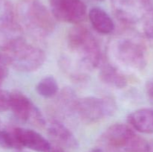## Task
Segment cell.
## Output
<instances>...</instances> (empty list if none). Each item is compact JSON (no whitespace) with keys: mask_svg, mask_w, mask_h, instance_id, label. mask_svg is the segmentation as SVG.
Returning a JSON list of instances; mask_svg holds the SVG:
<instances>
[{"mask_svg":"<svg viewBox=\"0 0 153 152\" xmlns=\"http://www.w3.org/2000/svg\"><path fill=\"white\" fill-rule=\"evenodd\" d=\"M108 54L112 64H117V68L119 66L131 70H142L147 63L146 45L140 36L133 33L121 34L111 40Z\"/></svg>","mask_w":153,"mask_h":152,"instance_id":"obj_1","label":"cell"},{"mask_svg":"<svg viewBox=\"0 0 153 152\" xmlns=\"http://www.w3.org/2000/svg\"><path fill=\"white\" fill-rule=\"evenodd\" d=\"M67 46L78 66L82 69L92 70L102 63L100 43L88 28L82 25L73 27L67 35Z\"/></svg>","mask_w":153,"mask_h":152,"instance_id":"obj_2","label":"cell"},{"mask_svg":"<svg viewBox=\"0 0 153 152\" xmlns=\"http://www.w3.org/2000/svg\"><path fill=\"white\" fill-rule=\"evenodd\" d=\"M1 55L6 63L22 72L36 71L43 66L46 60L45 52L33 46L21 37L7 42L2 47Z\"/></svg>","mask_w":153,"mask_h":152,"instance_id":"obj_3","label":"cell"},{"mask_svg":"<svg viewBox=\"0 0 153 152\" xmlns=\"http://www.w3.org/2000/svg\"><path fill=\"white\" fill-rule=\"evenodd\" d=\"M16 14L27 31L37 38H45L55 28V18L40 0H19Z\"/></svg>","mask_w":153,"mask_h":152,"instance_id":"obj_4","label":"cell"},{"mask_svg":"<svg viewBox=\"0 0 153 152\" xmlns=\"http://www.w3.org/2000/svg\"><path fill=\"white\" fill-rule=\"evenodd\" d=\"M101 142L110 152H149V144L124 124L109 127L101 137Z\"/></svg>","mask_w":153,"mask_h":152,"instance_id":"obj_5","label":"cell"},{"mask_svg":"<svg viewBox=\"0 0 153 152\" xmlns=\"http://www.w3.org/2000/svg\"><path fill=\"white\" fill-rule=\"evenodd\" d=\"M117 105L111 98L85 97L77 99L74 113L85 123H94L115 113Z\"/></svg>","mask_w":153,"mask_h":152,"instance_id":"obj_6","label":"cell"},{"mask_svg":"<svg viewBox=\"0 0 153 152\" xmlns=\"http://www.w3.org/2000/svg\"><path fill=\"white\" fill-rule=\"evenodd\" d=\"M51 13L61 22L79 24L87 17V6L82 0H49Z\"/></svg>","mask_w":153,"mask_h":152,"instance_id":"obj_7","label":"cell"},{"mask_svg":"<svg viewBox=\"0 0 153 152\" xmlns=\"http://www.w3.org/2000/svg\"><path fill=\"white\" fill-rule=\"evenodd\" d=\"M116 17L123 23L132 25L153 7V0H111Z\"/></svg>","mask_w":153,"mask_h":152,"instance_id":"obj_8","label":"cell"},{"mask_svg":"<svg viewBox=\"0 0 153 152\" xmlns=\"http://www.w3.org/2000/svg\"><path fill=\"white\" fill-rule=\"evenodd\" d=\"M10 109L21 122L37 127H43L46 123L41 112L31 100L22 92L18 91L11 92Z\"/></svg>","mask_w":153,"mask_h":152,"instance_id":"obj_9","label":"cell"},{"mask_svg":"<svg viewBox=\"0 0 153 152\" xmlns=\"http://www.w3.org/2000/svg\"><path fill=\"white\" fill-rule=\"evenodd\" d=\"M16 141L22 148L37 152H48L52 145L41 134L31 129L15 128L12 129Z\"/></svg>","mask_w":153,"mask_h":152,"instance_id":"obj_10","label":"cell"},{"mask_svg":"<svg viewBox=\"0 0 153 152\" xmlns=\"http://www.w3.org/2000/svg\"><path fill=\"white\" fill-rule=\"evenodd\" d=\"M48 134L52 141L60 147L77 148L79 142L74 134L59 120L51 121L48 127Z\"/></svg>","mask_w":153,"mask_h":152,"instance_id":"obj_11","label":"cell"},{"mask_svg":"<svg viewBox=\"0 0 153 152\" xmlns=\"http://www.w3.org/2000/svg\"><path fill=\"white\" fill-rule=\"evenodd\" d=\"M99 77L105 84L116 89H123L128 83L125 75L111 63H101Z\"/></svg>","mask_w":153,"mask_h":152,"instance_id":"obj_12","label":"cell"},{"mask_svg":"<svg viewBox=\"0 0 153 152\" xmlns=\"http://www.w3.org/2000/svg\"><path fill=\"white\" fill-rule=\"evenodd\" d=\"M127 122L137 131L143 134H153V109L143 108L128 115Z\"/></svg>","mask_w":153,"mask_h":152,"instance_id":"obj_13","label":"cell"},{"mask_svg":"<svg viewBox=\"0 0 153 152\" xmlns=\"http://www.w3.org/2000/svg\"><path fill=\"white\" fill-rule=\"evenodd\" d=\"M88 18L93 28L100 34H109L114 31L115 25L111 17L100 7L91 8L88 13Z\"/></svg>","mask_w":153,"mask_h":152,"instance_id":"obj_14","label":"cell"},{"mask_svg":"<svg viewBox=\"0 0 153 152\" xmlns=\"http://www.w3.org/2000/svg\"><path fill=\"white\" fill-rule=\"evenodd\" d=\"M36 91L44 98H52L58 92V82L53 76H46L38 82L36 86Z\"/></svg>","mask_w":153,"mask_h":152,"instance_id":"obj_15","label":"cell"},{"mask_svg":"<svg viewBox=\"0 0 153 152\" xmlns=\"http://www.w3.org/2000/svg\"><path fill=\"white\" fill-rule=\"evenodd\" d=\"M0 147L5 149L22 148L16 141L12 131H0Z\"/></svg>","mask_w":153,"mask_h":152,"instance_id":"obj_16","label":"cell"},{"mask_svg":"<svg viewBox=\"0 0 153 152\" xmlns=\"http://www.w3.org/2000/svg\"><path fill=\"white\" fill-rule=\"evenodd\" d=\"M143 19V31L144 35L153 41V7L145 13Z\"/></svg>","mask_w":153,"mask_h":152,"instance_id":"obj_17","label":"cell"},{"mask_svg":"<svg viewBox=\"0 0 153 152\" xmlns=\"http://www.w3.org/2000/svg\"><path fill=\"white\" fill-rule=\"evenodd\" d=\"M11 93L7 91L0 89V112L6 111L10 107Z\"/></svg>","mask_w":153,"mask_h":152,"instance_id":"obj_18","label":"cell"},{"mask_svg":"<svg viewBox=\"0 0 153 152\" xmlns=\"http://www.w3.org/2000/svg\"><path fill=\"white\" fill-rule=\"evenodd\" d=\"M7 64L3 59L2 57L0 55V83L4 80L8 74V69H7Z\"/></svg>","mask_w":153,"mask_h":152,"instance_id":"obj_19","label":"cell"},{"mask_svg":"<svg viewBox=\"0 0 153 152\" xmlns=\"http://www.w3.org/2000/svg\"><path fill=\"white\" fill-rule=\"evenodd\" d=\"M146 91L148 96L153 101V78L148 80L146 84Z\"/></svg>","mask_w":153,"mask_h":152,"instance_id":"obj_20","label":"cell"},{"mask_svg":"<svg viewBox=\"0 0 153 152\" xmlns=\"http://www.w3.org/2000/svg\"><path fill=\"white\" fill-rule=\"evenodd\" d=\"M48 152H64V151L63 150L62 148L58 145L55 146V147H51V148L49 149Z\"/></svg>","mask_w":153,"mask_h":152,"instance_id":"obj_21","label":"cell"},{"mask_svg":"<svg viewBox=\"0 0 153 152\" xmlns=\"http://www.w3.org/2000/svg\"><path fill=\"white\" fill-rule=\"evenodd\" d=\"M88 152H104V151H103L102 149L101 148H94Z\"/></svg>","mask_w":153,"mask_h":152,"instance_id":"obj_22","label":"cell"},{"mask_svg":"<svg viewBox=\"0 0 153 152\" xmlns=\"http://www.w3.org/2000/svg\"><path fill=\"white\" fill-rule=\"evenodd\" d=\"M92 1H102L104 0H92Z\"/></svg>","mask_w":153,"mask_h":152,"instance_id":"obj_23","label":"cell"},{"mask_svg":"<svg viewBox=\"0 0 153 152\" xmlns=\"http://www.w3.org/2000/svg\"><path fill=\"white\" fill-rule=\"evenodd\" d=\"M0 125H1V121H0Z\"/></svg>","mask_w":153,"mask_h":152,"instance_id":"obj_24","label":"cell"},{"mask_svg":"<svg viewBox=\"0 0 153 152\" xmlns=\"http://www.w3.org/2000/svg\"><path fill=\"white\" fill-rule=\"evenodd\" d=\"M0 84H1V83H0Z\"/></svg>","mask_w":153,"mask_h":152,"instance_id":"obj_25","label":"cell"}]
</instances>
